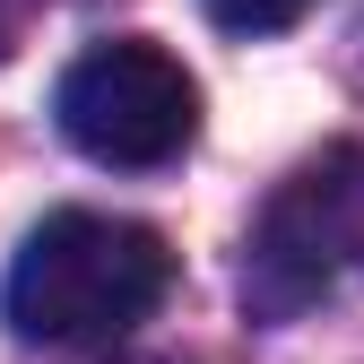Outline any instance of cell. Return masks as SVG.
I'll list each match as a JSON object with an SVG mask.
<instances>
[{"label": "cell", "instance_id": "6da1fadb", "mask_svg": "<svg viewBox=\"0 0 364 364\" xmlns=\"http://www.w3.org/2000/svg\"><path fill=\"white\" fill-rule=\"evenodd\" d=\"M173 287V252L156 225L105 208H53L18 243L0 312L26 347H113Z\"/></svg>", "mask_w": 364, "mask_h": 364}, {"label": "cell", "instance_id": "7a4b0ae2", "mask_svg": "<svg viewBox=\"0 0 364 364\" xmlns=\"http://www.w3.org/2000/svg\"><path fill=\"white\" fill-rule=\"evenodd\" d=\"M338 287H364V148H330L287 173L243 243V304L260 321H295Z\"/></svg>", "mask_w": 364, "mask_h": 364}, {"label": "cell", "instance_id": "3957f363", "mask_svg": "<svg viewBox=\"0 0 364 364\" xmlns=\"http://www.w3.org/2000/svg\"><path fill=\"white\" fill-rule=\"evenodd\" d=\"M53 122L78 156H96L113 173H156L200 139V87L173 53L122 35V43H87L61 70Z\"/></svg>", "mask_w": 364, "mask_h": 364}, {"label": "cell", "instance_id": "277c9868", "mask_svg": "<svg viewBox=\"0 0 364 364\" xmlns=\"http://www.w3.org/2000/svg\"><path fill=\"white\" fill-rule=\"evenodd\" d=\"M304 9H321V0H208V18H217L225 35H278V26H295Z\"/></svg>", "mask_w": 364, "mask_h": 364}]
</instances>
